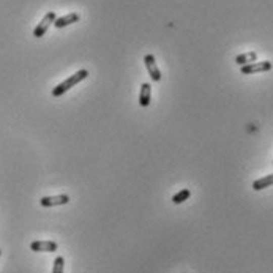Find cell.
<instances>
[{
	"mask_svg": "<svg viewBox=\"0 0 273 273\" xmlns=\"http://www.w3.org/2000/svg\"><path fill=\"white\" fill-rule=\"evenodd\" d=\"M63 267H65V259L62 256L56 257L54 261V268H53V273H63Z\"/></svg>",
	"mask_w": 273,
	"mask_h": 273,
	"instance_id": "obj_12",
	"label": "cell"
},
{
	"mask_svg": "<svg viewBox=\"0 0 273 273\" xmlns=\"http://www.w3.org/2000/svg\"><path fill=\"white\" fill-rule=\"evenodd\" d=\"M144 63H146V67H147V71L152 77V81L155 82H160L161 81V71L158 68V65H157V60H155V57L152 54H147L144 57Z\"/></svg>",
	"mask_w": 273,
	"mask_h": 273,
	"instance_id": "obj_4",
	"label": "cell"
},
{
	"mask_svg": "<svg viewBox=\"0 0 273 273\" xmlns=\"http://www.w3.org/2000/svg\"><path fill=\"white\" fill-rule=\"evenodd\" d=\"M0 254H2V251H0Z\"/></svg>",
	"mask_w": 273,
	"mask_h": 273,
	"instance_id": "obj_13",
	"label": "cell"
},
{
	"mask_svg": "<svg viewBox=\"0 0 273 273\" xmlns=\"http://www.w3.org/2000/svg\"><path fill=\"white\" fill-rule=\"evenodd\" d=\"M273 185V174H268L262 178H257L253 181V190L254 191H261V190H265L268 187Z\"/></svg>",
	"mask_w": 273,
	"mask_h": 273,
	"instance_id": "obj_9",
	"label": "cell"
},
{
	"mask_svg": "<svg viewBox=\"0 0 273 273\" xmlns=\"http://www.w3.org/2000/svg\"><path fill=\"white\" fill-rule=\"evenodd\" d=\"M70 202L68 194H59V196H44L40 199L43 207H57V205H67Z\"/></svg>",
	"mask_w": 273,
	"mask_h": 273,
	"instance_id": "obj_6",
	"label": "cell"
},
{
	"mask_svg": "<svg viewBox=\"0 0 273 273\" xmlns=\"http://www.w3.org/2000/svg\"><path fill=\"white\" fill-rule=\"evenodd\" d=\"M87 76H88V71H87V70H79L77 73L71 74L68 79H65L62 84H59L57 87H54L53 97H62L63 94H67L71 87H74L76 84H79L81 81H84Z\"/></svg>",
	"mask_w": 273,
	"mask_h": 273,
	"instance_id": "obj_1",
	"label": "cell"
},
{
	"mask_svg": "<svg viewBox=\"0 0 273 273\" xmlns=\"http://www.w3.org/2000/svg\"><path fill=\"white\" fill-rule=\"evenodd\" d=\"M150 98H152V85L144 82L141 85V94H139V105L142 108H147L150 105Z\"/></svg>",
	"mask_w": 273,
	"mask_h": 273,
	"instance_id": "obj_8",
	"label": "cell"
},
{
	"mask_svg": "<svg viewBox=\"0 0 273 273\" xmlns=\"http://www.w3.org/2000/svg\"><path fill=\"white\" fill-rule=\"evenodd\" d=\"M30 250L36 253H54L57 251V243L51 240H36L30 243Z\"/></svg>",
	"mask_w": 273,
	"mask_h": 273,
	"instance_id": "obj_5",
	"label": "cell"
},
{
	"mask_svg": "<svg viewBox=\"0 0 273 273\" xmlns=\"http://www.w3.org/2000/svg\"><path fill=\"white\" fill-rule=\"evenodd\" d=\"M273 68L271 62L264 60V62H254V63H248L240 67V71L243 74H254V73H264V71H270Z\"/></svg>",
	"mask_w": 273,
	"mask_h": 273,
	"instance_id": "obj_2",
	"label": "cell"
},
{
	"mask_svg": "<svg viewBox=\"0 0 273 273\" xmlns=\"http://www.w3.org/2000/svg\"><path fill=\"white\" fill-rule=\"evenodd\" d=\"M190 196H191V191H190L188 188L180 190L177 194H174V196H172V202H174V204H181V202H185Z\"/></svg>",
	"mask_w": 273,
	"mask_h": 273,
	"instance_id": "obj_11",
	"label": "cell"
},
{
	"mask_svg": "<svg viewBox=\"0 0 273 273\" xmlns=\"http://www.w3.org/2000/svg\"><path fill=\"white\" fill-rule=\"evenodd\" d=\"M81 19V16L77 15V13H70V15H65L62 18H57L56 22H54V27L56 29H63V27H67V25L70 24H74Z\"/></svg>",
	"mask_w": 273,
	"mask_h": 273,
	"instance_id": "obj_7",
	"label": "cell"
},
{
	"mask_svg": "<svg viewBox=\"0 0 273 273\" xmlns=\"http://www.w3.org/2000/svg\"><path fill=\"white\" fill-rule=\"evenodd\" d=\"M56 19H57V15H56L54 11H49V13H46V15H44V18L41 19V22L38 24L36 27H35V30H33V36H35V38H41V36H43V35L48 32L49 25L56 22Z\"/></svg>",
	"mask_w": 273,
	"mask_h": 273,
	"instance_id": "obj_3",
	"label": "cell"
},
{
	"mask_svg": "<svg viewBox=\"0 0 273 273\" xmlns=\"http://www.w3.org/2000/svg\"><path fill=\"white\" fill-rule=\"evenodd\" d=\"M257 62V54L256 53H245V54H240L236 57V63L239 65V67H243V65H248V63H254Z\"/></svg>",
	"mask_w": 273,
	"mask_h": 273,
	"instance_id": "obj_10",
	"label": "cell"
}]
</instances>
